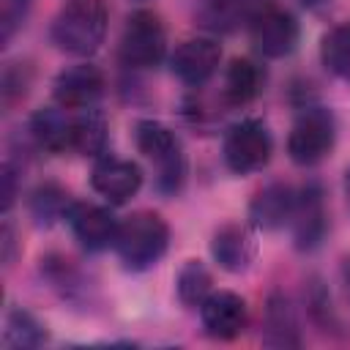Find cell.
I'll return each mask as SVG.
<instances>
[{"mask_svg":"<svg viewBox=\"0 0 350 350\" xmlns=\"http://www.w3.org/2000/svg\"><path fill=\"white\" fill-rule=\"evenodd\" d=\"M109 11L104 0H68L52 22V44L60 52L88 57L107 36Z\"/></svg>","mask_w":350,"mask_h":350,"instance_id":"1","label":"cell"},{"mask_svg":"<svg viewBox=\"0 0 350 350\" xmlns=\"http://www.w3.org/2000/svg\"><path fill=\"white\" fill-rule=\"evenodd\" d=\"M112 246H115L123 268L148 271L164 257V252L170 246V227L159 213L139 211L118 224V235H115Z\"/></svg>","mask_w":350,"mask_h":350,"instance_id":"2","label":"cell"},{"mask_svg":"<svg viewBox=\"0 0 350 350\" xmlns=\"http://www.w3.org/2000/svg\"><path fill=\"white\" fill-rule=\"evenodd\" d=\"M137 150L156 164V189L161 194H175L186 178V159L178 137L159 120H137L134 126Z\"/></svg>","mask_w":350,"mask_h":350,"instance_id":"3","label":"cell"},{"mask_svg":"<svg viewBox=\"0 0 350 350\" xmlns=\"http://www.w3.org/2000/svg\"><path fill=\"white\" fill-rule=\"evenodd\" d=\"M334 142H336V120L331 109L320 104H309L293 120L287 137V153L295 164L314 167L334 150Z\"/></svg>","mask_w":350,"mask_h":350,"instance_id":"4","label":"cell"},{"mask_svg":"<svg viewBox=\"0 0 350 350\" xmlns=\"http://www.w3.org/2000/svg\"><path fill=\"white\" fill-rule=\"evenodd\" d=\"M271 150H273L271 131L257 118H246V120L232 123L224 134V142H221L224 164L235 175H249V172L262 170L271 159Z\"/></svg>","mask_w":350,"mask_h":350,"instance_id":"5","label":"cell"},{"mask_svg":"<svg viewBox=\"0 0 350 350\" xmlns=\"http://www.w3.org/2000/svg\"><path fill=\"white\" fill-rule=\"evenodd\" d=\"M120 60L129 68H156L167 55V33L153 11H134L120 36Z\"/></svg>","mask_w":350,"mask_h":350,"instance_id":"6","label":"cell"},{"mask_svg":"<svg viewBox=\"0 0 350 350\" xmlns=\"http://www.w3.org/2000/svg\"><path fill=\"white\" fill-rule=\"evenodd\" d=\"M252 44L262 57H287L298 44V22L290 11L262 3L249 22Z\"/></svg>","mask_w":350,"mask_h":350,"instance_id":"7","label":"cell"},{"mask_svg":"<svg viewBox=\"0 0 350 350\" xmlns=\"http://www.w3.org/2000/svg\"><path fill=\"white\" fill-rule=\"evenodd\" d=\"M293 241L301 252H312L323 243L328 230V213H325V197L320 183H306L301 191H295V208H293Z\"/></svg>","mask_w":350,"mask_h":350,"instance_id":"8","label":"cell"},{"mask_svg":"<svg viewBox=\"0 0 350 350\" xmlns=\"http://www.w3.org/2000/svg\"><path fill=\"white\" fill-rule=\"evenodd\" d=\"M66 221H68L77 243L88 252H101V249L112 246L115 235H118V224H120L109 213V208L93 205V202H71Z\"/></svg>","mask_w":350,"mask_h":350,"instance_id":"9","label":"cell"},{"mask_svg":"<svg viewBox=\"0 0 350 350\" xmlns=\"http://www.w3.org/2000/svg\"><path fill=\"white\" fill-rule=\"evenodd\" d=\"M90 186L107 202L120 205V202L131 200L139 191V186H142V170L134 161H129V159L98 156V161L93 164V172H90Z\"/></svg>","mask_w":350,"mask_h":350,"instance_id":"10","label":"cell"},{"mask_svg":"<svg viewBox=\"0 0 350 350\" xmlns=\"http://www.w3.org/2000/svg\"><path fill=\"white\" fill-rule=\"evenodd\" d=\"M52 93L66 109H90L104 93V74L90 63L68 66L55 77Z\"/></svg>","mask_w":350,"mask_h":350,"instance_id":"11","label":"cell"},{"mask_svg":"<svg viewBox=\"0 0 350 350\" xmlns=\"http://www.w3.org/2000/svg\"><path fill=\"white\" fill-rule=\"evenodd\" d=\"M221 49L213 38H186L170 57L172 74L189 85V88H202L219 68Z\"/></svg>","mask_w":350,"mask_h":350,"instance_id":"12","label":"cell"},{"mask_svg":"<svg viewBox=\"0 0 350 350\" xmlns=\"http://www.w3.org/2000/svg\"><path fill=\"white\" fill-rule=\"evenodd\" d=\"M200 320L208 336L213 339H235L249 320L246 301L230 290H216L200 304Z\"/></svg>","mask_w":350,"mask_h":350,"instance_id":"13","label":"cell"},{"mask_svg":"<svg viewBox=\"0 0 350 350\" xmlns=\"http://www.w3.org/2000/svg\"><path fill=\"white\" fill-rule=\"evenodd\" d=\"M211 254H213V260L224 271L241 273V271H246L252 265V260L257 254L254 232L246 224L227 221V224H221L213 232V238H211Z\"/></svg>","mask_w":350,"mask_h":350,"instance_id":"14","label":"cell"},{"mask_svg":"<svg viewBox=\"0 0 350 350\" xmlns=\"http://www.w3.org/2000/svg\"><path fill=\"white\" fill-rule=\"evenodd\" d=\"M295 208V191L287 183H268L260 189L249 205V219L252 227L257 230H279L290 224Z\"/></svg>","mask_w":350,"mask_h":350,"instance_id":"15","label":"cell"},{"mask_svg":"<svg viewBox=\"0 0 350 350\" xmlns=\"http://www.w3.org/2000/svg\"><path fill=\"white\" fill-rule=\"evenodd\" d=\"M27 131L41 150H49V153L71 150V112H66V107L60 104L38 109L30 118Z\"/></svg>","mask_w":350,"mask_h":350,"instance_id":"16","label":"cell"},{"mask_svg":"<svg viewBox=\"0 0 350 350\" xmlns=\"http://www.w3.org/2000/svg\"><path fill=\"white\" fill-rule=\"evenodd\" d=\"M262 0H205L200 19L216 33H230L241 25H249L260 11Z\"/></svg>","mask_w":350,"mask_h":350,"instance_id":"17","label":"cell"},{"mask_svg":"<svg viewBox=\"0 0 350 350\" xmlns=\"http://www.w3.org/2000/svg\"><path fill=\"white\" fill-rule=\"evenodd\" d=\"M107 148V120L104 115L90 107V109H77L71 115V150L79 156H104Z\"/></svg>","mask_w":350,"mask_h":350,"instance_id":"18","label":"cell"},{"mask_svg":"<svg viewBox=\"0 0 350 350\" xmlns=\"http://www.w3.org/2000/svg\"><path fill=\"white\" fill-rule=\"evenodd\" d=\"M262 88V74H260V66L246 60V57H235L230 66H227V74H224V98L227 104L232 107H243V104H252L257 98Z\"/></svg>","mask_w":350,"mask_h":350,"instance_id":"19","label":"cell"},{"mask_svg":"<svg viewBox=\"0 0 350 350\" xmlns=\"http://www.w3.org/2000/svg\"><path fill=\"white\" fill-rule=\"evenodd\" d=\"M298 339V323L293 314V306L284 295H271L265 309V345L273 347H295Z\"/></svg>","mask_w":350,"mask_h":350,"instance_id":"20","label":"cell"},{"mask_svg":"<svg viewBox=\"0 0 350 350\" xmlns=\"http://www.w3.org/2000/svg\"><path fill=\"white\" fill-rule=\"evenodd\" d=\"M320 60L334 77L350 82V22L336 25L323 36Z\"/></svg>","mask_w":350,"mask_h":350,"instance_id":"21","label":"cell"},{"mask_svg":"<svg viewBox=\"0 0 350 350\" xmlns=\"http://www.w3.org/2000/svg\"><path fill=\"white\" fill-rule=\"evenodd\" d=\"M46 339L44 325L27 312V309H8L5 325H3V345L5 347H38Z\"/></svg>","mask_w":350,"mask_h":350,"instance_id":"22","label":"cell"},{"mask_svg":"<svg viewBox=\"0 0 350 350\" xmlns=\"http://www.w3.org/2000/svg\"><path fill=\"white\" fill-rule=\"evenodd\" d=\"M68 208H71L68 194L55 183H44L30 194V216L36 219V224L49 227L52 221L66 219Z\"/></svg>","mask_w":350,"mask_h":350,"instance_id":"23","label":"cell"},{"mask_svg":"<svg viewBox=\"0 0 350 350\" xmlns=\"http://www.w3.org/2000/svg\"><path fill=\"white\" fill-rule=\"evenodd\" d=\"M175 290H178V298L186 306H200L213 293L211 290V271L200 260H186L183 268L178 271Z\"/></svg>","mask_w":350,"mask_h":350,"instance_id":"24","label":"cell"},{"mask_svg":"<svg viewBox=\"0 0 350 350\" xmlns=\"http://www.w3.org/2000/svg\"><path fill=\"white\" fill-rule=\"evenodd\" d=\"M27 5L30 0H3V44L14 36V30L22 25V19L27 16Z\"/></svg>","mask_w":350,"mask_h":350,"instance_id":"25","label":"cell"},{"mask_svg":"<svg viewBox=\"0 0 350 350\" xmlns=\"http://www.w3.org/2000/svg\"><path fill=\"white\" fill-rule=\"evenodd\" d=\"M25 88H27V77L22 74V68L8 66L5 74H3V98H5V104H11L16 96H25Z\"/></svg>","mask_w":350,"mask_h":350,"instance_id":"26","label":"cell"},{"mask_svg":"<svg viewBox=\"0 0 350 350\" xmlns=\"http://www.w3.org/2000/svg\"><path fill=\"white\" fill-rule=\"evenodd\" d=\"M16 197V170L11 161L3 164V211H8L14 205Z\"/></svg>","mask_w":350,"mask_h":350,"instance_id":"27","label":"cell"},{"mask_svg":"<svg viewBox=\"0 0 350 350\" xmlns=\"http://www.w3.org/2000/svg\"><path fill=\"white\" fill-rule=\"evenodd\" d=\"M328 0H301V5H306V8H320V5H325Z\"/></svg>","mask_w":350,"mask_h":350,"instance_id":"28","label":"cell"},{"mask_svg":"<svg viewBox=\"0 0 350 350\" xmlns=\"http://www.w3.org/2000/svg\"><path fill=\"white\" fill-rule=\"evenodd\" d=\"M345 194H347V202H350V170H347V178H345Z\"/></svg>","mask_w":350,"mask_h":350,"instance_id":"29","label":"cell"}]
</instances>
